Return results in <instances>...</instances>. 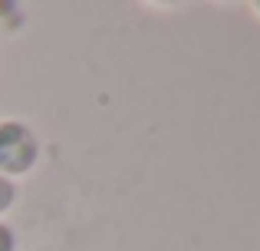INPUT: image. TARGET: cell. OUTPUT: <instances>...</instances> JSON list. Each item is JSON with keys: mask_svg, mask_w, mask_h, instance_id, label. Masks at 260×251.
Masks as SVG:
<instances>
[{"mask_svg": "<svg viewBox=\"0 0 260 251\" xmlns=\"http://www.w3.org/2000/svg\"><path fill=\"white\" fill-rule=\"evenodd\" d=\"M40 142L23 123H0V175H23L37 165Z\"/></svg>", "mask_w": 260, "mask_h": 251, "instance_id": "6da1fadb", "label": "cell"}, {"mask_svg": "<svg viewBox=\"0 0 260 251\" xmlns=\"http://www.w3.org/2000/svg\"><path fill=\"white\" fill-rule=\"evenodd\" d=\"M13 199H17V185H13L10 179H4V175H0V215L13 205Z\"/></svg>", "mask_w": 260, "mask_h": 251, "instance_id": "7a4b0ae2", "label": "cell"}, {"mask_svg": "<svg viewBox=\"0 0 260 251\" xmlns=\"http://www.w3.org/2000/svg\"><path fill=\"white\" fill-rule=\"evenodd\" d=\"M0 251H17V238H13L10 225H4V221H0Z\"/></svg>", "mask_w": 260, "mask_h": 251, "instance_id": "3957f363", "label": "cell"}, {"mask_svg": "<svg viewBox=\"0 0 260 251\" xmlns=\"http://www.w3.org/2000/svg\"><path fill=\"white\" fill-rule=\"evenodd\" d=\"M257 10H260V4H257Z\"/></svg>", "mask_w": 260, "mask_h": 251, "instance_id": "277c9868", "label": "cell"}]
</instances>
